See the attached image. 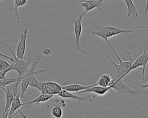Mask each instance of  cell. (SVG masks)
Segmentation results:
<instances>
[{
    "label": "cell",
    "instance_id": "6da1fadb",
    "mask_svg": "<svg viewBox=\"0 0 148 118\" xmlns=\"http://www.w3.org/2000/svg\"><path fill=\"white\" fill-rule=\"evenodd\" d=\"M95 30L92 32V35H98L103 38L109 45H111L108 40L109 38L116 36L120 34L130 33V32H147V30H124L115 28L113 27H102L99 25H95Z\"/></svg>",
    "mask_w": 148,
    "mask_h": 118
},
{
    "label": "cell",
    "instance_id": "7a4b0ae2",
    "mask_svg": "<svg viewBox=\"0 0 148 118\" xmlns=\"http://www.w3.org/2000/svg\"><path fill=\"white\" fill-rule=\"evenodd\" d=\"M110 47L112 49L114 55L116 56V57H117V60L119 61V64H117L109 56H107L108 58L113 64V65H114V67L115 68L116 72L113 77L114 78H116V79H123V78H124L125 76H127L128 75V74L130 73V69L131 68L133 60H132V57H131V55L128 50H127V53L129 57L130 60L129 61H123L119 57V56L118 55L116 51L114 50V49L112 46V45H111L110 46Z\"/></svg>",
    "mask_w": 148,
    "mask_h": 118
},
{
    "label": "cell",
    "instance_id": "3957f363",
    "mask_svg": "<svg viewBox=\"0 0 148 118\" xmlns=\"http://www.w3.org/2000/svg\"><path fill=\"white\" fill-rule=\"evenodd\" d=\"M0 43H1L3 45L7 47L10 50V51L12 52V54L13 56L12 57L13 58V61L11 64L10 67L9 68V71H12V70L16 71L18 73V76H21V75L25 74L28 71V70L29 69V65L34 61V58L31 59L30 60L27 61H24V59L18 58L16 56V53L14 51V50L11 48V47L10 46H9L8 45H7L6 43H5V42H3V41H2L1 40H0Z\"/></svg>",
    "mask_w": 148,
    "mask_h": 118
},
{
    "label": "cell",
    "instance_id": "277c9868",
    "mask_svg": "<svg viewBox=\"0 0 148 118\" xmlns=\"http://www.w3.org/2000/svg\"><path fill=\"white\" fill-rule=\"evenodd\" d=\"M109 86L112 89H114L118 93V95L122 94H139L141 91L142 89L135 90L132 89L127 86L120 79H116L112 77Z\"/></svg>",
    "mask_w": 148,
    "mask_h": 118
},
{
    "label": "cell",
    "instance_id": "5b68a950",
    "mask_svg": "<svg viewBox=\"0 0 148 118\" xmlns=\"http://www.w3.org/2000/svg\"><path fill=\"white\" fill-rule=\"evenodd\" d=\"M84 16L82 12L79 14L78 17L75 20H71V21L74 23V34L75 36V45L76 47L74 50L75 52H81L87 54V51L83 50L80 45V38L82 32V20Z\"/></svg>",
    "mask_w": 148,
    "mask_h": 118
},
{
    "label": "cell",
    "instance_id": "8992f818",
    "mask_svg": "<svg viewBox=\"0 0 148 118\" xmlns=\"http://www.w3.org/2000/svg\"><path fill=\"white\" fill-rule=\"evenodd\" d=\"M148 60V51L144 49L143 50L142 54L139 56L135 60H133L131 68L130 69V72L132 70L136 69L138 68H141V78L142 82L145 80V69L146 64Z\"/></svg>",
    "mask_w": 148,
    "mask_h": 118
},
{
    "label": "cell",
    "instance_id": "52a82bcc",
    "mask_svg": "<svg viewBox=\"0 0 148 118\" xmlns=\"http://www.w3.org/2000/svg\"><path fill=\"white\" fill-rule=\"evenodd\" d=\"M39 86L41 93L49 95H57L62 90L61 86L53 81L39 82Z\"/></svg>",
    "mask_w": 148,
    "mask_h": 118
},
{
    "label": "cell",
    "instance_id": "ba28073f",
    "mask_svg": "<svg viewBox=\"0 0 148 118\" xmlns=\"http://www.w3.org/2000/svg\"><path fill=\"white\" fill-rule=\"evenodd\" d=\"M59 97L63 98H70V99H75L78 100L79 103L78 105L80 104L82 102L85 101L86 102H90L92 101H94V98L96 97L95 95L93 94L91 95H85V96H79L75 95L74 94L72 93L71 92L65 90H61L58 94H57Z\"/></svg>",
    "mask_w": 148,
    "mask_h": 118
},
{
    "label": "cell",
    "instance_id": "9c48e42d",
    "mask_svg": "<svg viewBox=\"0 0 148 118\" xmlns=\"http://www.w3.org/2000/svg\"><path fill=\"white\" fill-rule=\"evenodd\" d=\"M28 35V28L25 27L23 33L21 35L20 41L17 46L16 55L20 59H23L26 49V41Z\"/></svg>",
    "mask_w": 148,
    "mask_h": 118
},
{
    "label": "cell",
    "instance_id": "30bf717a",
    "mask_svg": "<svg viewBox=\"0 0 148 118\" xmlns=\"http://www.w3.org/2000/svg\"><path fill=\"white\" fill-rule=\"evenodd\" d=\"M112 90V89L110 86L108 87H102L100 86L96 85L95 83V85L93 86L85 89L84 90L80 91L79 92H77V93L79 94H82V93H92L95 96L97 95H99V96H102L106 94L109 91Z\"/></svg>",
    "mask_w": 148,
    "mask_h": 118
},
{
    "label": "cell",
    "instance_id": "8fae6325",
    "mask_svg": "<svg viewBox=\"0 0 148 118\" xmlns=\"http://www.w3.org/2000/svg\"><path fill=\"white\" fill-rule=\"evenodd\" d=\"M82 2L80 3V6L83 7L84 10L82 12L83 15L84 16L88 12L95 9L98 8L99 10H101L102 2L99 0H80Z\"/></svg>",
    "mask_w": 148,
    "mask_h": 118
},
{
    "label": "cell",
    "instance_id": "7c38bea8",
    "mask_svg": "<svg viewBox=\"0 0 148 118\" xmlns=\"http://www.w3.org/2000/svg\"><path fill=\"white\" fill-rule=\"evenodd\" d=\"M26 105H27L26 102H25L24 103L21 102V100L20 98V92L19 91L18 94L17 95V96L14 98V99L11 104L10 107L8 111V116H10L13 115L18 109H20V108H21L23 106Z\"/></svg>",
    "mask_w": 148,
    "mask_h": 118
},
{
    "label": "cell",
    "instance_id": "4fadbf2b",
    "mask_svg": "<svg viewBox=\"0 0 148 118\" xmlns=\"http://www.w3.org/2000/svg\"><path fill=\"white\" fill-rule=\"evenodd\" d=\"M95 85V83L90 85H82L80 84H71L68 85L61 86V88L62 90H66L69 92H79L80 91L84 90L85 89H88L92 86Z\"/></svg>",
    "mask_w": 148,
    "mask_h": 118
},
{
    "label": "cell",
    "instance_id": "5bb4252c",
    "mask_svg": "<svg viewBox=\"0 0 148 118\" xmlns=\"http://www.w3.org/2000/svg\"><path fill=\"white\" fill-rule=\"evenodd\" d=\"M54 95H49V94L41 93V94H40L39 96H38L37 97L35 98L34 99H33L32 100H27V99H23V98H21V100L25 101L26 103H27V105L25 106H27L28 105H31L32 104H39L41 102H46L48 100H49L50 98H51Z\"/></svg>",
    "mask_w": 148,
    "mask_h": 118
},
{
    "label": "cell",
    "instance_id": "9a60e30c",
    "mask_svg": "<svg viewBox=\"0 0 148 118\" xmlns=\"http://www.w3.org/2000/svg\"><path fill=\"white\" fill-rule=\"evenodd\" d=\"M124 1L127 8V17H128L131 16L134 17H138L139 14L137 12V7L134 4L133 0H124Z\"/></svg>",
    "mask_w": 148,
    "mask_h": 118
},
{
    "label": "cell",
    "instance_id": "2e32d148",
    "mask_svg": "<svg viewBox=\"0 0 148 118\" xmlns=\"http://www.w3.org/2000/svg\"><path fill=\"white\" fill-rule=\"evenodd\" d=\"M28 0H14V5L10 8L9 11L14 12L16 14L17 21L16 23H18L20 21V14L18 11V8L20 6H24L27 3Z\"/></svg>",
    "mask_w": 148,
    "mask_h": 118
},
{
    "label": "cell",
    "instance_id": "e0dca14e",
    "mask_svg": "<svg viewBox=\"0 0 148 118\" xmlns=\"http://www.w3.org/2000/svg\"><path fill=\"white\" fill-rule=\"evenodd\" d=\"M112 78V76L109 73L101 74L95 84L102 87H108L109 85Z\"/></svg>",
    "mask_w": 148,
    "mask_h": 118
},
{
    "label": "cell",
    "instance_id": "ac0fdd59",
    "mask_svg": "<svg viewBox=\"0 0 148 118\" xmlns=\"http://www.w3.org/2000/svg\"><path fill=\"white\" fill-rule=\"evenodd\" d=\"M0 89H3L5 92V99H6V102H5V108H4V110H3V112L2 115L5 114L6 112H8L9 110V108L10 107L11 104L14 99V97L13 95L9 92L4 87H1Z\"/></svg>",
    "mask_w": 148,
    "mask_h": 118
},
{
    "label": "cell",
    "instance_id": "d6986e66",
    "mask_svg": "<svg viewBox=\"0 0 148 118\" xmlns=\"http://www.w3.org/2000/svg\"><path fill=\"white\" fill-rule=\"evenodd\" d=\"M20 83L16 82L14 83H12L10 84L5 86L4 87L8 91H9L14 97H16L17 95L18 94L19 91L18 90V85Z\"/></svg>",
    "mask_w": 148,
    "mask_h": 118
},
{
    "label": "cell",
    "instance_id": "ffe728a7",
    "mask_svg": "<svg viewBox=\"0 0 148 118\" xmlns=\"http://www.w3.org/2000/svg\"><path fill=\"white\" fill-rule=\"evenodd\" d=\"M51 115L54 118H61L63 115V110L60 106H55L51 110Z\"/></svg>",
    "mask_w": 148,
    "mask_h": 118
},
{
    "label": "cell",
    "instance_id": "44dd1931",
    "mask_svg": "<svg viewBox=\"0 0 148 118\" xmlns=\"http://www.w3.org/2000/svg\"><path fill=\"white\" fill-rule=\"evenodd\" d=\"M25 108V106L24 105V107H23V108H22L21 109H18V110H17L13 115H11V116H8V112H6L5 114L2 115V116H1L0 118H13L14 116H16V115H17L18 113L21 114V115L23 116V118H26V116L22 112V110H23V109H24Z\"/></svg>",
    "mask_w": 148,
    "mask_h": 118
},
{
    "label": "cell",
    "instance_id": "7402d4cb",
    "mask_svg": "<svg viewBox=\"0 0 148 118\" xmlns=\"http://www.w3.org/2000/svg\"><path fill=\"white\" fill-rule=\"evenodd\" d=\"M10 64L0 58V71H5L8 69L10 67Z\"/></svg>",
    "mask_w": 148,
    "mask_h": 118
},
{
    "label": "cell",
    "instance_id": "603a6c76",
    "mask_svg": "<svg viewBox=\"0 0 148 118\" xmlns=\"http://www.w3.org/2000/svg\"><path fill=\"white\" fill-rule=\"evenodd\" d=\"M31 87H35V88H36L37 89H38L39 90H40V86H39V82L36 80V79L35 78V76H33L31 80V82L29 83V85Z\"/></svg>",
    "mask_w": 148,
    "mask_h": 118
},
{
    "label": "cell",
    "instance_id": "cb8c5ba5",
    "mask_svg": "<svg viewBox=\"0 0 148 118\" xmlns=\"http://www.w3.org/2000/svg\"><path fill=\"white\" fill-rule=\"evenodd\" d=\"M40 50H41L42 53L43 54L46 55V56H49V55H50L51 53V50L49 48H47V47L46 48H44V49H41Z\"/></svg>",
    "mask_w": 148,
    "mask_h": 118
},
{
    "label": "cell",
    "instance_id": "d4e9b609",
    "mask_svg": "<svg viewBox=\"0 0 148 118\" xmlns=\"http://www.w3.org/2000/svg\"><path fill=\"white\" fill-rule=\"evenodd\" d=\"M9 71H10L9 70V69H6V70H5V71H0V80L6 78V74Z\"/></svg>",
    "mask_w": 148,
    "mask_h": 118
},
{
    "label": "cell",
    "instance_id": "484cf974",
    "mask_svg": "<svg viewBox=\"0 0 148 118\" xmlns=\"http://www.w3.org/2000/svg\"><path fill=\"white\" fill-rule=\"evenodd\" d=\"M0 57H4V58H8V59H9V60H10L11 61H13V57H10V56H6V55H5V54H3L2 52H1L0 51Z\"/></svg>",
    "mask_w": 148,
    "mask_h": 118
},
{
    "label": "cell",
    "instance_id": "4316f807",
    "mask_svg": "<svg viewBox=\"0 0 148 118\" xmlns=\"http://www.w3.org/2000/svg\"><path fill=\"white\" fill-rule=\"evenodd\" d=\"M147 9H148V8H147V0H146V5H145V12H147Z\"/></svg>",
    "mask_w": 148,
    "mask_h": 118
},
{
    "label": "cell",
    "instance_id": "83f0119b",
    "mask_svg": "<svg viewBox=\"0 0 148 118\" xmlns=\"http://www.w3.org/2000/svg\"><path fill=\"white\" fill-rule=\"evenodd\" d=\"M147 84H148V83H147V82L146 84H145V85H143V88H145H145H147Z\"/></svg>",
    "mask_w": 148,
    "mask_h": 118
},
{
    "label": "cell",
    "instance_id": "f1b7e54d",
    "mask_svg": "<svg viewBox=\"0 0 148 118\" xmlns=\"http://www.w3.org/2000/svg\"><path fill=\"white\" fill-rule=\"evenodd\" d=\"M99 1H101V2H102V1H104V0H99Z\"/></svg>",
    "mask_w": 148,
    "mask_h": 118
},
{
    "label": "cell",
    "instance_id": "f546056e",
    "mask_svg": "<svg viewBox=\"0 0 148 118\" xmlns=\"http://www.w3.org/2000/svg\"><path fill=\"white\" fill-rule=\"evenodd\" d=\"M2 1H3V0H2Z\"/></svg>",
    "mask_w": 148,
    "mask_h": 118
}]
</instances>
